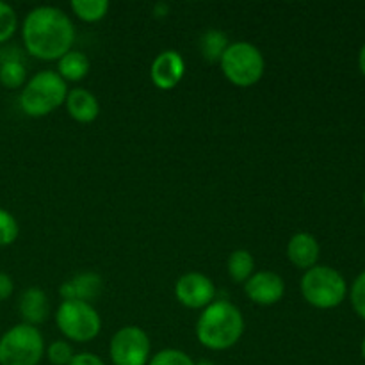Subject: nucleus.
I'll list each match as a JSON object with an SVG mask.
<instances>
[{"instance_id": "4468645a", "label": "nucleus", "mask_w": 365, "mask_h": 365, "mask_svg": "<svg viewBox=\"0 0 365 365\" xmlns=\"http://www.w3.org/2000/svg\"><path fill=\"white\" fill-rule=\"evenodd\" d=\"M18 310H20V316L25 324L38 327V324L45 323L50 314V303L45 291L38 287L25 289L18 302Z\"/></svg>"}, {"instance_id": "f03ea898", "label": "nucleus", "mask_w": 365, "mask_h": 365, "mask_svg": "<svg viewBox=\"0 0 365 365\" xmlns=\"http://www.w3.org/2000/svg\"><path fill=\"white\" fill-rule=\"evenodd\" d=\"M245 334V317L234 303L214 299L203 309L196 321V339L210 351H225L241 341Z\"/></svg>"}, {"instance_id": "6e6552de", "label": "nucleus", "mask_w": 365, "mask_h": 365, "mask_svg": "<svg viewBox=\"0 0 365 365\" xmlns=\"http://www.w3.org/2000/svg\"><path fill=\"white\" fill-rule=\"evenodd\" d=\"M150 337L139 327H123L113 335L109 356L114 365H146L150 362Z\"/></svg>"}, {"instance_id": "f3484780", "label": "nucleus", "mask_w": 365, "mask_h": 365, "mask_svg": "<svg viewBox=\"0 0 365 365\" xmlns=\"http://www.w3.org/2000/svg\"><path fill=\"white\" fill-rule=\"evenodd\" d=\"M227 269L235 284H245L255 271V259L248 250H235L228 257Z\"/></svg>"}, {"instance_id": "6ab92c4d", "label": "nucleus", "mask_w": 365, "mask_h": 365, "mask_svg": "<svg viewBox=\"0 0 365 365\" xmlns=\"http://www.w3.org/2000/svg\"><path fill=\"white\" fill-rule=\"evenodd\" d=\"M27 70L20 57H9L0 64V84L7 89H18L24 86Z\"/></svg>"}, {"instance_id": "9b49d317", "label": "nucleus", "mask_w": 365, "mask_h": 365, "mask_svg": "<svg viewBox=\"0 0 365 365\" xmlns=\"http://www.w3.org/2000/svg\"><path fill=\"white\" fill-rule=\"evenodd\" d=\"M185 75V61L177 50H164L153 59L150 66V78L153 86L163 91L177 88Z\"/></svg>"}, {"instance_id": "bb28decb", "label": "nucleus", "mask_w": 365, "mask_h": 365, "mask_svg": "<svg viewBox=\"0 0 365 365\" xmlns=\"http://www.w3.org/2000/svg\"><path fill=\"white\" fill-rule=\"evenodd\" d=\"M13 291H14L13 278H11L7 273H2V271H0V302H6L7 298H11Z\"/></svg>"}, {"instance_id": "9d476101", "label": "nucleus", "mask_w": 365, "mask_h": 365, "mask_svg": "<svg viewBox=\"0 0 365 365\" xmlns=\"http://www.w3.org/2000/svg\"><path fill=\"white\" fill-rule=\"evenodd\" d=\"M245 294L260 307L277 305L285 294V282L274 271H257L245 282Z\"/></svg>"}, {"instance_id": "c756f323", "label": "nucleus", "mask_w": 365, "mask_h": 365, "mask_svg": "<svg viewBox=\"0 0 365 365\" xmlns=\"http://www.w3.org/2000/svg\"><path fill=\"white\" fill-rule=\"evenodd\" d=\"M360 351H362V359L365 360V337H364V341H362V346H360Z\"/></svg>"}, {"instance_id": "0eeeda50", "label": "nucleus", "mask_w": 365, "mask_h": 365, "mask_svg": "<svg viewBox=\"0 0 365 365\" xmlns=\"http://www.w3.org/2000/svg\"><path fill=\"white\" fill-rule=\"evenodd\" d=\"M56 323L61 334L73 342H89L98 337L102 319L93 303L61 302L56 312Z\"/></svg>"}, {"instance_id": "20e7f679", "label": "nucleus", "mask_w": 365, "mask_h": 365, "mask_svg": "<svg viewBox=\"0 0 365 365\" xmlns=\"http://www.w3.org/2000/svg\"><path fill=\"white\" fill-rule=\"evenodd\" d=\"M299 289L309 305L330 310L341 305L348 294L344 277L330 266H314L302 277Z\"/></svg>"}, {"instance_id": "c85d7f7f", "label": "nucleus", "mask_w": 365, "mask_h": 365, "mask_svg": "<svg viewBox=\"0 0 365 365\" xmlns=\"http://www.w3.org/2000/svg\"><path fill=\"white\" fill-rule=\"evenodd\" d=\"M195 365H217V364L210 362V360H200V362H198V364H195Z\"/></svg>"}, {"instance_id": "dca6fc26", "label": "nucleus", "mask_w": 365, "mask_h": 365, "mask_svg": "<svg viewBox=\"0 0 365 365\" xmlns=\"http://www.w3.org/2000/svg\"><path fill=\"white\" fill-rule=\"evenodd\" d=\"M89 70H91V63L88 56L78 50H70L57 61V75L64 82H81L82 78L88 77Z\"/></svg>"}, {"instance_id": "aec40b11", "label": "nucleus", "mask_w": 365, "mask_h": 365, "mask_svg": "<svg viewBox=\"0 0 365 365\" xmlns=\"http://www.w3.org/2000/svg\"><path fill=\"white\" fill-rule=\"evenodd\" d=\"M71 11L86 24H95V21L106 18L107 11H109V2L107 0H73Z\"/></svg>"}, {"instance_id": "ddd939ff", "label": "nucleus", "mask_w": 365, "mask_h": 365, "mask_svg": "<svg viewBox=\"0 0 365 365\" xmlns=\"http://www.w3.org/2000/svg\"><path fill=\"white\" fill-rule=\"evenodd\" d=\"M319 253V242L309 232H298L287 242V259L298 269L309 271L310 267L317 266Z\"/></svg>"}, {"instance_id": "f257e3e1", "label": "nucleus", "mask_w": 365, "mask_h": 365, "mask_svg": "<svg viewBox=\"0 0 365 365\" xmlns=\"http://www.w3.org/2000/svg\"><path fill=\"white\" fill-rule=\"evenodd\" d=\"M27 52L41 61H59L75 43V27L59 7L39 6L29 11L21 25Z\"/></svg>"}, {"instance_id": "7c9ffc66", "label": "nucleus", "mask_w": 365, "mask_h": 365, "mask_svg": "<svg viewBox=\"0 0 365 365\" xmlns=\"http://www.w3.org/2000/svg\"><path fill=\"white\" fill-rule=\"evenodd\" d=\"M364 205H365V192H364Z\"/></svg>"}, {"instance_id": "423d86ee", "label": "nucleus", "mask_w": 365, "mask_h": 365, "mask_svg": "<svg viewBox=\"0 0 365 365\" xmlns=\"http://www.w3.org/2000/svg\"><path fill=\"white\" fill-rule=\"evenodd\" d=\"M43 355V335L31 324H16L0 337V365H38Z\"/></svg>"}, {"instance_id": "a211bd4d", "label": "nucleus", "mask_w": 365, "mask_h": 365, "mask_svg": "<svg viewBox=\"0 0 365 365\" xmlns=\"http://www.w3.org/2000/svg\"><path fill=\"white\" fill-rule=\"evenodd\" d=\"M228 43V38L225 32L217 31V29H209L205 34L200 39V50H202V56L205 57V61L209 63H220L221 56L225 53Z\"/></svg>"}, {"instance_id": "393cba45", "label": "nucleus", "mask_w": 365, "mask_h": 365, "mask_svg": "<svg viewBox=\"0 0 365 365\" xmlns=\"http://www.w3.org/2000/svg\"><path fill=\"white\" fill-rule=\"evenodd\" d=\"M349 298H351V305L355 309V312L365 321V271L360 273L355 278V282H353Z\"/></svg>"}, {"instance_id": "4be33fe9", "label": "nucleus", "mask_w": 365, "mask_h": 365, "mask_svg": "<svg viewBox=\"0 0 365 365\" xmlns=\"http://www.w3.org/2000/svg\"><path fill=\"white\" fill-rule=\"evenodd\" d=\"M18 27V16L13 7L6 2H0V45L9 41Z\"/></svg>"}, {"instance_id": "f8f14e48", "label": "nucleus", "mask_w": 365, "mask_h": 365, "mask_svg": "<svg viewBox=\"0 0 365 365\" xmlns=\"http://www.w3.org/2000/svg\"><path fill=\"white\" fill-rule=\"evenodd\" d=\"M103 291V280L95 271H84L77 277L70 278L59 287L63 302H84L93 303Z\"/></svg>"}, {"instance_id": "412c9836", "label": "nucleus", "mask_w": 365, "mask_h": 365, "mask_svg": "<svg viewBox=\"0 0 365 365\" xmlns=\"http://www.w3.org/2000/svg\"><path fill=\"white\" fill-rule=\"evenodd\" d=\"M18 234H20V227H18L16 217L9 210L0 207V248L13 245L18 239Z\"/></svg>"}, {"instance_id": "b1692460", "label": "nucleus", "mask_w": 365, "mask_h": 365, "mask_svg": "<svg viewBox=\"0 0 365 365\" xmlns=\"http://www.w3.org/2000/svg\"><path fill=\"white\" fill-rule=\"evenodd\" d=\"M46 359L52 365H68L75 356L73 348L66 341H53L48 348L45 349Z\"/></svg>"}, {"instance_id": "7ed1b4c3", "label": "nucleus", "mask_w": 365, "mask_h": 365, "mask_svg": "<svg viewBox=\"0 0 365 365\" xmlns=\"http://www.w3.org/2000/svg\"><path fill=\"white\" fill-rule=\"evenodd\" d=\"M68 86L57 71L43 70L29 78L20 93V107L27 116L43 118L66 102Z\"/></svg>"}, {"instance_id": "cd10ccee", "label": "nucleus", "mask_w": 365, "mask_h": 365, "mask_svg": "<svg viewBox=\"0 0 365 365\" xmlns=\"http://www.w3.org/2000/svg\"><path fill=\"white\" fill-rule=\"evenodd\" d=\"M359 68L365 77V43H364L362 48H360V53H359Z\"/></svg>"}, {"instance_id": "39448f33", "label": "nucleus", "mask_w": 365, "mask_h": 365, "mask_svg": "<svg viewBox=\"0 0 365 365\" xmlns=\"http://www.w3.org/2000/svg\"><path fill=\"white\" fill-rule=\"evenodd\" d=\"M220 66L230 84L237 88H252L264 77L266 61L253 43L235 41L227 46L220 59Z\"/></svg>"}, {"instance_id": "2eb2a0df", "label": "nucleus", "mask_w": 365, "mask_h": 365, "mask_svg": "<svg viewBox=\"0 0 365 365\" xmlns=\"http://www.w3.org/2000/svg\"><path fill=\"white\" fill-rule=\"evenodd\" d=\"M64 106H66L68 114L82 125L93 123L100 114L98 100L91 91L84 88H73L71 91H68Z\"/></svg>"}, {"instance_id": "1a4fd4ad", "label": "nucleus", "mask_w": 365, "mask_h": 365, "mask_svg": "<svg viewBox=\"0 0 365 365\" xmlns=\"http://www.w3.org/2000/svg\"><path fill=\"white\" fill-rule=\"evenodd\" d=\"M175 298L185 309H205L216 298V285L207 274L191 271V273L182 274L177 280V284H175Z\"/></svg>"}, {"instance_id": "5701e85b", "label": "nucleus", "mask_w": 365, "mask_h": 365, "mask_svg": "<svg viewBox=\"0 0 365 365\" xmlns=\"http://www.w3.org/2000/svg\"><path fill=\"white\" fill-rule=\"evenodd\" d=\"M148 365H195L191 356L180 349H160L150 359Z\"/></svg>"}, {"instance_id": "a878e982", "label": "nucleus", "mask_w": 365, "mask_h": 365, "mask_svg": "<svg viewBox=\"0 0 365 365\" xmlns=\"http://www.w3.org/2000/svg\"><path fill=\"white\" fill-rule=\"evenodd\" d=\"M68 365H106L100 356H96L95 353H77V355L71 359V362Z\"/></svg>"}]
</instances>
